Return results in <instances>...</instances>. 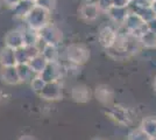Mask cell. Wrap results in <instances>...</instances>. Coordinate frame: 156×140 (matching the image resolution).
I'll list each match as a JSON object with an SVG mask.
<instances>
[{
    "label": "cell",
    "mask_w": 156,
    "mask_h": 140,
    "mask_svg": "<svg viewBox=\"0 0 156 140\" xmlns=\"http://www.w3.org/2000/svg\"><path fill=\"white\" fill-rule=\"evenodd\" d=\"M8 98V95H7L5 91H2L1 89H0V103H2V102H5V100Z\"/></svg>",
    "instance_id": "cell-32"
},
{
    "label": "cell",
    "mask_w": 156,
    "mask_h": 140,
    "mask_svg": "<svg viewBox=\"0 0 156 140\" xmlns=\"http://www.w3.org/2000/svg\"><path fill=\"white\" fill-rule=\"evenodd\" d=\"M118 38V28L112 25H104L98 31V42L105 50L114 46Z\"/></svg>",
    "instance_id": "cell-6"
},
{
    "label": "cell",
    "mask_w": 156,
    "mask_h": 140,
    "mask_svg": "<svg viewBox=\"0 0 156 140\" xmlns=\"http://www.w3.org/2000/svg\"><path fill=\"white\" fill-rule=\"evenodd\" d=\"M65 60L68 63L83 67L90 60V49L83 43H71L65 47Z\"/></svg>",
    "instance_id": "cell-2"
},
{
    "label": "cell",
    "mask_w": 156,
    "mask_h": 140,
    "mask_svg": "<svg viewBox=\"0 0 156 140\" xmlns=\"http://www.w3.org/2000/svg\"><path fill=\"white\" fill-rule=\"evenodd\" d=\"M42 100L46 102H57L63 98V83L62 81L47 82L41 92L37 93Z\"/></svg>",
    "instance_id": "cell-5"
},
{
    "label": "cell",
    "mask_w": 156,
    "mask_h": 140,
    "mask_svg": "<svg viewBox=\"0 0 156 140\" xmlns=\"http://www.w3.org/2000/svg\"><path fill=\"white\" fill-rule=\"evenodd\" d=\"M151 8H153V11H154V13L156 15V0H154V2H153V5H151Z\"/></svg>",
    "instance_id": "cell-33"
},
{
    "label": "cell",
    "mask_w": 156,
    "mask_h": 140,
    "mask_svg": "<svg viewBox=\"0 0 156 140\" xmlns=\"http://www.w3.org/2000/svg\"><path fill=\"white\" fill-rule=\"evenodd\" d=\"M105 116L112 121H114L115 124L124 127H130L136 119V114L130 107L126 106L124 104H115V103L106 107Z\"/></svg>",
    "instance_id": "cell-1"
},
{
    "label": "cell",
    "mask_w": 156,
    "mask_h": 140,
    "mask_svg": "<svg viewBox=\"0 0 156 140\" xmlns=\"http://www.w3.org/2000/svg\"><path fill=\"white\" fill-rule=\"evenodd\" d=\"M16 64L15 49L4 46L0 49V67H15Z\"/></svg>",
    "instance_id": "cell-15"
},
{
    "label": "cell",
    "mask_w": 156,
    "mask_h": 140,
    "mask_svg": "<svg viewBox=\"0 0 156 140\" xmlns=\"http://www.w3.org/2000/svg\"><path fill=\"white\" fill-rule=\"evenodd\" d=\"M19 140H37L34 135L32 134H22L19 138Z\"/></svg>",
    "instance_id": "cell-31"
},
{
    "label": "cell",
    "mask_w": 156,
    "mask_h": 140,
    "mask_svg": "<svg viewBox=\"0 0 156 140\" xmlns=\"http://www.w3.org/2000/svg\"><path fill=\"white\" fill-rule=\"evenodd\" d=\"M90 140H105V139L101 138V137H93V138H91Z\"/></svg>",
    "instance_id": "cell-35"
},
{
    "label": "cell",
    "mask_w": 156,
    "mask_h": 140,
    "mask_svg": "<svg viewBox=\"0 0 156 140\" xmlns=\"http://www.w3.org/2000/svg\"><path fill=\"white\" fill-rule=\"evenodd\" d=\"M139 40H140V43H141L142 48L156 49V33L153 32L149 28H148L147 31H144V32L140 35Z\"/></svg>",
    "instance_id": "cell-19"
},
{
    "label": "cell",
    "mask_w": 156,
    "mask_h": 140,
    "mask_svg": "<svg viewBox=\"0 0 156 140\" xmlns=\"http://www.w3.org/2000/svg\"><path fill=\"white\" fill-rule=\"evenodd\" d=\"M20 1H21V0H2V2H4L5 5H7L8 7H11V8H13V7L16 6Z\"/></svg>",
    "instance_id": "cell-29"
},
{
    "label": "cell",
    "mask_w": 156,
    "mask_h": 140,
    "mask_svg": "<svg viewBox=\"0 0 156 140\" xmlns=\"http://www.w3.org/2000/svg\"><path fill=\"white\" fill-rule=\"evenodd\" d=\"M121 26L124 27L128 33L134 35V36H136V38H140V35L144 31L148 29L147 22L143 20L139 14L133 12V11H129V13L127 15L126 20L124 21V23Z\"/></svg>",
    "instance_id": "cell-4"
},
{
    "label": "cell",
    "mask_w": 156,
    "mask_h": 140,
    "mask_svg": "<svg viewBox=\"0 0 156 140\" xmlns=\"http://www.w3.org/2000/svg\"><path fill=\"white\" fill-rule=\"evenodd\" d=\"M93 97L103 106L108 107L114 104V90L108 84H98L93 90Z\"/></svg>",
    "instance_id": "cell-8"
},
{
    "label": "cell",
    "mask_w": 156,
    "mask_h": 140,
    "mask_svg": "<svg viewBox=\"0 0 156 140\" xmlns=\"http://www.w3.org/2000/svg\"><path fill=\"white\" fill-rule=\"evenodd\" d=\"M39 35L47 45H56L58 46L63 40V33L57 26L49 22L47 26L39 31Z\"/></svg>",
    "instance_id": "cell-7"
},
{
    "label": "cell",
    "mask_w": 156,
    "mask_h": 140,
    "mask_svg": "<svg viewBox=\"0 0 156 140\" xmlns=\"http://www.w3.org/2000/svg\"><path fill=\"white\" fill-rule=\"evenodd\" d=\"M153 89H154V91L156 92V76L154 77V81H153Z\"/></svg>",
    "instance_id": "cell-34"
},
{
    "label": "cell",
    "mask_w": 156,
    "mask_h": 140,
    "mask_svg": "<svg viewBox=\"0 0 156 140\" xmlns=\"http://www.w3.org/2000/svg\"><path fill=\"white\" fill-rule=\"evenodd\" d=\"M147 25H148V28H149V29H151L153 32H155L156 33V18L155 19H153L151 21H149Z\"/></svg>",
    "instance_id": "cell-30"
},
{
    "label": "cell",
    "mask_w": 156,
    "mask_h": 140,
    "mask_svg": "<svg viewBox=\"0 0 156 140\" xmlns=\"http://www.w3.org/2000/svg\"><path fill=\"white\" fill-rule=\"evenodd\" d=\"M97 4L101 12H107L113 6V0H97Z\"/></svg>",
    "instance_id": "cell-27"
},
{
    "label": "cell",
    "mask_w": 156,
    "mask_h": 140,
    "mask_svg": "<svg viewBox=\"0 0 156 140\" xmlns=\"http://www.w3.org/2000/svg\"><path fill=\"white\" fill-rule=\"evenodd\" d=\"M127 140H153V139L143 131L141 127L139 126L136 128L130 130L129 133H128V137H127Z\"/></svg>",
    "instance_id": "cell-23"
},
{
    "label": "cell",
    "mask_w": 156,
    "mask_h": 140,
    "mask_svg": "<svg viewBox=\"0 0 156 140\" xmlns=\"http://www.w3.org/2000/svg\"><path fill=\"white\" fill-rule=\"evenodd\" d=\"M34 6H35L34 0H21L16 6L12 8L14 12V16L23 20L28 15V13L32 11V8Z\"/></svg>",
    "instance_id": "cell-17"
},
{
    "label": "cell",
    "mask_w": 156,
    "mask_h": 140,
    "mask_svg": "<svg viewBox=\"0 0 156 140\" xmlns=\"http://www.w3.org/2000/svg\"><path fill=\"white\" fill-rule=\"evenodd\" d=\"M40 54V50L35 46H25L20 47L15 49V55H16V62L18 64H23V63H29L33 57Z\"/></svg>",
    "instance_id": "cell-14"
},
{
    "label": "cell",
    "mask_w": 156,
    "mask_h": 140,
    "mask_svg": "<svg viewBox=\"0 0 156 140\" xmlns=\"http://www.w3.org/2000/svg\"><path fill=\"white\" fill-rule=\"evenodd\" d=\"M46 81L43 80L40 75H36L34 78L32 80V82H30V87H32V90L34 91L35 93H39L42 91V89L44 88V85H46Z\"/></svg>",
    "instance_id": "cell-24"
},
{
    "label": "cell",
    "mask_w": 156,
    "mask_h": 140,
    "mask_svg": "<svg viewBox=\"0 0 156 140\" xmlns=\"http://www.w3.org/2000/svg\"><path fill=\"white\" fill-rule=\"evenodd\" d=\"M100 8L98 6L97 2H86L84 5H82L78 13H79V18L82 20L86 21V22H93L99 18L100 14Z\"/></svg>",
    "instance_id": "cell-11"
},
{
    "label": "cell",
    "mask_w": 156,
    "mask_h": 140,
    "mask_svg": "<svg viewBox=\"0 0 156 140\" xmlns=\"http://www.w3.org/2000/svg\"><path fill=\"white\" fill-rule=\"evenodd\" d=\"M130 0H113V6L115 7H129Z\"/></svg>",
    "instance_id": "cell-28"
},
{
    "label": "cell",
    "mask_w": 156,
    "mask_h": 140,
    "mask_svg": "<svg viewBox=\"0 0 156 140\" xmlns=\"http://www.w3.org/2000/svg\"><path fill=\"white\" fill-rule=\"evenodd\" d=\"M5 46L11 47L13 49H18L20 47L25 46V38H23V27H19L9 31L5 35Z\"/></svg>",
    "instance_id": "cell-12"
},
{
    "label": "cell",
    "mask_w": 156,
    "mask_h": 140,
    "mask_svg": "<svg viewBox=\"0 0 156 140\" xmlns=\"http://www.w3.org/2000/svg\"><path fill=\"white\" fill-rule=\"evenodd\" d=\"M129 7H115V6H112L106 12L107 15L110 16V19L114 23H117L118 26H121L124 23V21L126 20L127 15L129 13Z\"/></svg>",
    "instance_id": "cell-16"
},
{
    "label": "cell",
    "mask_w": 156,
    "mask_h": 140,
    "mask_svg": "<svg viewBox=\"0 0 156 140\" xmlns=\"http://www.w3.org/2000/svg\"><path fill=\"white\" fill-rule=\"evenodd\" d=\"M0 81L4 84L11 85V87L21 84L16 66L15 67H0Z\"/></svg>",
    "instance_id": "cell-13"
},
{
    "label": "cell",
    "mask_w": 156,
    "mask_h": 140,
    "mask_svg": "<svg viewBox=\"0 0 156 140\" xmlns=\"http://www.w3.org/2000/svg\"><path fill=\"white\" fill-rule=\"evenodd\" d=\"M30 68L33 69V71L36 74V75H40L44 69H46L47 64H48V61L44 59V56L40 53L39 55H36L35 57H33L30 62L28 63Z\"/></svg>",
    "instance_id": "cell-21"
},
{
    "label": "cell",
    "mask_w": 156,
    "mask_h": 140,
    "mask_svg": "<svg viewBox=\"0 0 156 140\" xmlns=\"http://www.w3.org/2000/svg\"><path fill=\"white\" fill-rule=\"evenodd\" d=\"M34 2H35V5L43 7L49 12H51L52 9L55 8V5H56L55 0H34Z\"/></svg>",
    "instance_id": "cell-25"
},
{
    "label": "cell",
    "mask_w": 156,
    "mask_h": 140,
    "mask_svg": "<svg viewBox=\"0 0 156 140\" xmlns=\"http://www.w3.org/2000/svg\"><path fill=\"white\" fill-rule=\"evenodd\" d=\"M140 127L146 133L149 135L153 140H156V117L155 116H148L144 117L141 123Z\"/></svg>",
    "instance_id": "cell-18"
},
{
    "label": "cell",
    "mask_w": 156,
    "mask_h": 140,
    "mask_svg": "<svg viewBox=\"0 0 156 140\" xmlns=\"http://www.w3.org/2000/svg\"><path fill=\"white\" fill-rule=\"evenodd\" d=\"M23 22L29 28L39 32L40 29H42L50 22V12L43 7L35 5L32 8V11L28 13V15L23 19Z\"/></svg>",
    "instance_id": "cell-3"
},
{
    "label": "cell",
    "mask_w": 156,
    "mask_h": 140,
    "mask_svg": "<svg viewBox=\"0 0 156 140\" xmlns=\"http://www.w3.org/2000/svg\"><path fill=\"white\" fill-rule=\"evenodd\" d=\"M93 91L86 84H76L70 90V98L77 104H86L92 99Z\"/></svg>",
    "instance_id": "cell-10"
},
{
    "label": "cell",
    "mask_w": 156,
    "mask_h": 140,
    "mask_svg": "<svg viewBox=\"0 0 156 140\" xmlns=\"http://www.w3.org/2000/svg\"><path fill=\"white\" fill-rule=\"evenodd\" d=\"M40 76L46 82L62 81L65 76L64 66L61 62H48L46 69L40 74Z\"/></svg>",
    "instance_id": "cell-9"
},
{
    "label": "cell",
    "mask_w": 156,
    "mask_h": 140,
    "mask_svg": "<svg viewBox=\"0 0 156 140\" xmlns=\"http://www.w3.org/2000/svg\"><path fill=\"white\" fill-rule=\"evenodd\" d=\"M41 54L44 56L48 62H59V52L58 46L56 45H47Z\"/></svg>",
    "instance_id": "cell-22"
},
{
    "label": "cell",
    "mask_w": 156,
    "mask_h": 140,
    "mask_svg": "<svg viewBox=\"0 0 156 140\" xmlns=\"http://www.w3.org/2000/svg\"><path fill=\"white\" fill-rule=\"evenodd\" d=\"M16 69L19 73V77L21 80V84L22 83H30L32 80L36 76V74L33 71V69L28 63H23V64H16Z\"/></svg>",
    "instance_id": "cell-20"
},
{
    "label": "cell",
    "mask_w": 156,
    "mask_h": 140,
    "mask_svg": "<svg viewBox=\"0 0 156 140\" xmlns=\"http://www.w3.org/2000/svg\"><path fill=\"white\" fill-rule=\"evenodd\" d=\"M4 2H2V0H0V7H1V5H2Z\"/></svg>",
    "instance_id": "cell-36"
},
{
    "label": "cell",
    "mask_w": 156,
    "mask_h": 140,
    "mask_svg": "<svg viewBox=\"0 0 156 140\" xmlns=\"http://www.w3.org/2000/svg\"><path fill=\"white\" fill-rule=\"evenodd\" d=\"M154 0H130L129 6L135 7H151Z\"/></svg>",
    "instance_id": "cell-26"
}]
</instances>
